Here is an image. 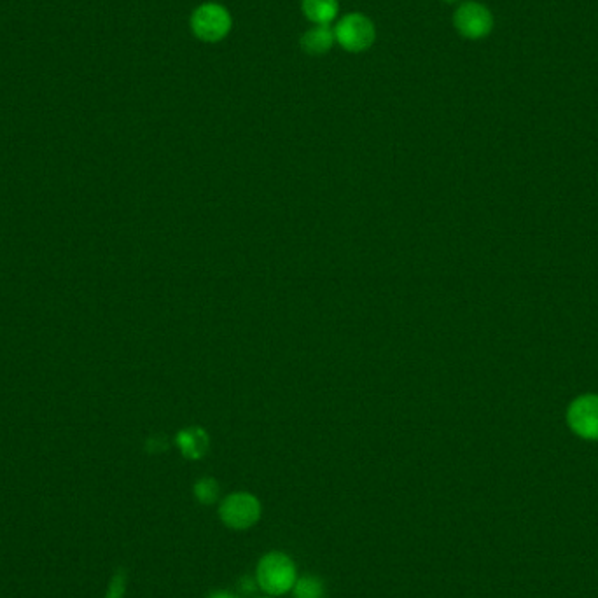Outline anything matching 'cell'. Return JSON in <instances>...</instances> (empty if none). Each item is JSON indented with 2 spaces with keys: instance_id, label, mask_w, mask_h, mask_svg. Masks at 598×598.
I'll list each match as a JSON object with an SVG mask.
<instances>
[{
  "instance_id": "6da1fadb",
  "label": "cell",
  "mask_w": 598,
  "mask_h": 598,
  "mask_svg": "<svg viewBox=\"0 0 598 598\" xmlns=\"http://www.w3.org/2000/svg\"><path fill=\"white\" fill-rule=\"evenodd\" d=\"M254 578L258 581L259 590L268 597H284L291 593L299 578L298 565L284 551H268L259 558Z\"/></svg>"
},
{
  "instance_id": "7a4b0ae2",
  "label": "cell",
  "mask_w": 598,
  "mask_h": 598,
  "mask_svg": "<svg viewBox=\"0 0 598 598\" xmlns=\"http://www.w3.org/2000/svg\"><path fill=\"white\" fill-rule=\"evenodd\" d=\"M217 515L226 529L245 532L258 525L263 516V504L251 492H233L219 502Z\"/></svg>"
},
{
  "instance_id": "3957f363",
  "label": "cell",
  "mask_w": 598,
  "mask_h": 598,
  "mask_svg": "<svg viewBox=\"0 0 598 598\" xmlns=\"http://www.w3.org/2000/svg\"><path fill=\"white\" fill-rule=\"evenodd\" d=\"M189 25L198 41L216 44L230 35L233 18L223 4L205 2L193 11Z\"/></svg>"
},
{
  "instance_id": "277c9868",
  "label": "cell",
  "mask_w": 598,
  "mask_h": 598,
  "mask_svg": "<svg viewBox=\"0 0 598 598\" xmlns=\"http://www.w3.org/2000/svg\"><path fill=\"white\" fill-rule=\"evenodd\" d=\"M453 27L467 41H481L494 32V14L481 2L466 0L453 14Z\"/></svg>"
},
{
  "instance_id": "5b68a950",
  "label": "cell",
  "mask_w": 598,
  "mask_h": 598,
  "mask_svg": "<svg viewBox=\"0 0 598 598\" xmlns=\"http://www.w3.org/2000/svg\"><path fill=\"white\" fill-rule=\"evenodd\" d=\"M334 37L348 53H362L376 41L375 23L366 14L348 13L334 27Z\"/></svg>"
},
{
  "instance_id": "8992f818",
  "label": "cell",
  "mask_w": 598,
  "mask_h": 598,
  "mask_svg": "<svg viewBox=\"0 0 598 598\" xmlns=\"http://www.w3.org/2000/svg\"><path fill=\"white\" fill-rule=\"evenodd\" d=\"M569 424L581 438L598 439V396L579 397L569 410Z\"/></svg>"
},
{
  "instance_id": "52a82bcc",
  "label": "cell",
  "mask_w": 598,
  "mask_h": 598,
  "mask_svg": "<svg viewBox=\"0 0 598 598\" xmlns=\"http://www.w3.org/2000/svg\"><path fill=\"white\" fill-rule=\"evenodd\" d=\"M334 44H336L334 28L329 25H313L299 39V46L306 55L310 56L326 55L327 51L333 49Z\"/></svg>"
},
{
  "instance_id": "ba28073f",
  "label": "cell",
  "mask_w": 598,
  "mask_h": 598,
  "mask_svg": "<svg viewBox=\"0 0 598 598\" xmlns=\"http://www.w3.org/2000/svg\"><path fill=\"white\" fill-rule=\"evenodd\" d=\"M301 11L313 25H329L340 13L338 0H301Z\"/></svg>"
},
{
  "instance_id": "9c48e42d",
  "label": "cell",
  "mask_w": 598,
  "mask_h": 598,
  "mask_svg": "<svg viewBox=\"0 0 598 598\" xmlns=\"http://www.w3.org/2000/svg\"><path fill=\"white\" fill-rule=\"evenodd\" d=\"M177 445L186 459L198 460L209 450V438L202 429H186L177 436Z\"/></svg>"
},
{
  "instance_id": "30bf717a",
  "label": "cell",
  "mask_w": 598,
  "mask_h": 598,
  "mask_svg": "<svg viewBox=\"0 0 598 598\" xmlns=\"http://www.w3.org/2000/svg\"><path fill=\"white\" fill-rule=\"evenodd\" d=\"M293 598H324L326 597V586L322 579L313 574H303L294 583Z\"/></svg>"
},
{
  "instance_id": "8fae6325",
  "label": "cell",
  "mask_w": 598,
  "mask_h": 598,
  "mask_svg": "<svg viewBox=\"0 0 598 598\" xmlns=\"http://www.w3.org/2000/svg\"><path fill=\"white\" fill-rule=\"evenodd\" d=\"M193 494H195L196 501L203 504V506H212V504L219 501L221 487L214 478H202V480L196 481Z\"/></svg>"
},
{
  "instance_id": "7c38bea8",
  "label": "cell",
  "mask_w": 598,
  "mask_h": 598,
  "mask_svg": "<svg viewBox=\"0 0 598 598\" xmlns=\"http://www.w3.org/2000/svg\"><path fill=\"white\" fill-rule=\"evenodd\" d=\"M126 585H128V572L125 569H118V571L112 574L104 598H125Z\"/></svg>"
},
{
  "instance_id": "4fadbf2b",
  "label": "cell",
  "mask_w": 598,
  "mask_h": 598,
  "mask_svg": "<svg viewBox=\"0 0 598 598\" xmlns=\"http://www.w3.org/2000/svg\"><path fill=\"white\" fill-rule=\"evenodd\" d=\"M238 590L244 595H251V593L259 590L258 581H256V578H251V576H245V578L238 581Z\"/></svg>"
},
{
  "instance_id": "5bb4252c",
  "label": "cell",
  "mask_w": 598,
  "mask_h": 598,
  "mask_svg": "<svg viewBox=\"0 0 598 598\" xmlns=\"http://www.w3.org/2000/svg\"><path fill=\"white\" fill-rule=\"evenodd\" d=\"M207 598H242L238 593L230 592V590H216V592L210 593Z\"/></svg>"
},
{
  "instance_id": "9a60e30c",
  "label": "cell",
  "mask_w": 598,
  "mask_h": 598,
  "mask_svg": "<svg viewBox=\"0 0 598 598\" xmlns=\"http://www.w3.org/2000/svg\"><path fill=\"white\" fill-rule=\"evenodd\" d=\"M443 2H445V4H457L460 0H443Z\"/></svg>"
},
{
  "instance_id": "2e32d148",
  "label": "cell",
  "mask_w": 598,
  "mask_h": 598,
  "mask_svg": "<svg viewBox=\"0 0 598 598\" xmlns=\"http://www.w3.org/2000/svg\"><path fill=\"white\" fill-rule=\"evenodd\" d=\"M259 598H273V597H268V595H266V597H259Z\"/></svg>"
}]
</instances>
